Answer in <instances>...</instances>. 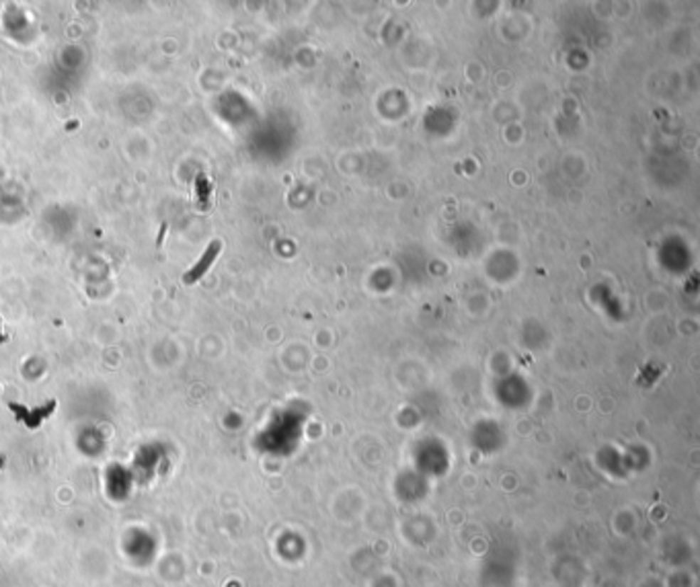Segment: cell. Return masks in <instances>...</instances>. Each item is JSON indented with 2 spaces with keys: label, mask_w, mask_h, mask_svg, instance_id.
Returning a JSON list of instances; mask_svg holds the SVG:
<instances>
[{
  "label": "cell",
  "mask_w": 700,
  "mask_h": 587,
  "mask_svg": "<svg viewBox=\"0 0 700 587\" xmlns=\"http://www.w3.org/2000/svg\"><path fill=\"white\" fill-rule=\"evenodd\" d=\"M220 249H222V245H220V240H214L210 247H208V250L203 253V257L199 259L198 263L196 265L191 267L185 275H183V284H196L198 282L199 277L210 269V265L214 263V259L218 257V253H220Z\"/></svg>",
  "instance_id": "1"
}]
</instances>
